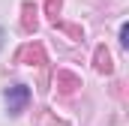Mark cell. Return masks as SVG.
Listing matches in <instances>:
<instances>
[{
  "instance_id": "1",
  "label": "cell",
  "mask_w": 129,
  "mask_h": 126,
  "mask_svg": "<svg viewBox=\"0 0 129 126\" xmlns=\"http://www.w3.org/2000/svg\"><path fill=\"white\" fill-rule=\"evenodd\" d=\"M6 108H9V114H21L24 108H27V102H30V90L24 87V84H15V87H6Z\"/></svg>"
},
{
  "instance_id": "2",
  "label": "cell",
  "mask_w": 129,
  "mask_h": 126,
  "mask_svg": "<svg viewBox=\"0 0 129 126\" xmlns=\"http://www.w3.org/2000/svg\"><path fill=\"white\" fill-rule=\"evenodd\" d=\"M96 66H99V72H108V69H111V63H108V54H102V51H99V54H96Z\"/></svg>"
},
{
  "instance_id": "3",
  "label": "cell",
  "mask_w": 129,
  "mask_h": 126,
  "mask_svg": "<svg viewBox=\"0 0 129 126\" xmlns=\"http://www.w3.org/2000/svg\"><path fill=\"white\" fill-rule=\"evenodd\" d=\"M3 39H6V33H3V30H0V48H3Z\"/></svg>"
}]
</instances>
